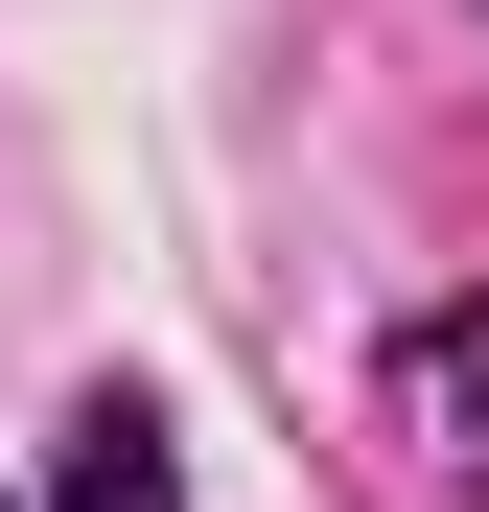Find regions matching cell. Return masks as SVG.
Returning <instances> with one entry per match:
<instances>
[{
  "mask_svg": "<svg viewBox=\"0 0 489 512\" xmlns=\"http://www.w3.org/2000/svg\"><path fill=\"white\" fill-rule=\"evenodd\" d=\"M70 512H163V419H94V466H70Z\"/></svg>",
  "mask_w": 489,
  "mask_h": 512,
  "instance_id": "6da1fadb",
  "label": "cell"
}]
</instances>
